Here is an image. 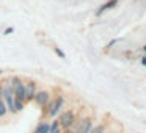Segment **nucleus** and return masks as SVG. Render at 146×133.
<instances>
[{
	"instance_id": "nucleus-8",
	"label": "nucleus",
	"mask_w": 146,
	"mask_h": 133,
	"mask_svg": "<svg viewBox=\"0 0 146 133\" xmlns=\"http://www.w3.org/2000/svg\"><path fill=\"white\" fill-rule=\"evenodd\" d=\"M49 127H50V122H39L35 127L33 133H49Z\"/></svg>"
},
{
	"instance_id": "nucleus-1",
	"label": "nucleus",
	"mask_w": 146,
	"mask_h": 133,
	"mask_svg": "<svg viewBox=\"0 0 146 133\" xmlns=\"http://www.w3.org/2000/svg\"><path fill=\"white\" fill-rule=\"evenodd\" d=\"M58 122H60V127L61 130H68V128H72L74 124L77 120V116H76V111L74 110H64L58 114Z\"/></svg>"
},
{
	"instance_id": "nucleus-10",
	"label": "nucleus",
	"mask_w": 146,
	"mask_h": 133,
	"mask_svg": "<svg viewBox=\"0 0 146 133\" xmlns=\"http://www.w3.org/2000/svg\"><path fill=\"white\" fill-rule=\"evenodd\" d=\"M61 127H60V122H58V119L55 117V119H52V122H50V127H49V133H55L57 130H60Z\"/></svg>"
},
{
	"instance_id": "nucleus-19",
	"label": "nucleus",
	"mask_w": 146,
	"mask_h": 133,
	"mask_svg": "<svg viewBox=\"0 0 146 133\" xmlns=\"http://www.w3.org/2000/svg\"><path fill=\"white\" fill-rule=\"evenodd\" d=\"M143 49H145V52H146V45H145V47H143Z\"/></svg>"
},
{
	"instance_id": "nucleus-2",
	"label": "nucleus",
	"mask_w": 146,
	"mask_h": 133,
	"mask_svg": "<svg viewBox=\"0 0 146 133\" xmlns=\"http://www.w3.org/2000/svg\"><path fill=\"white\" fill-rule=\"evenodd\" d=\"M63 107H64V97L63 95H57V97L52 100V110H50V113H49V119L58 117V114L63 111Z\"/></svg>"
},
{
	"instance_id": "nucleus-18",
	"label": "nucleus",
	"mask_w": 146,
	"mask_h": 133,
	"mask_svg": "<svg viewBox=\"0 0 146 133\" xmlns=\"http://www.w3.org/2000/svg\"><path fill=\"white\" fill-rule=\"evenodd\" d=\"M2 74H3V70H2V69H0V75H2Z\"/></svg>"
},
{
	"instance_id": "nucleus-7",
	"label": "nucleus",
	"mask_w": 146,
	"mask_h": 133,
	"mask_svg": "<svg viewBox=\"0 0 146 133\" xmlns=\"http://www.w3.org/2000/svg\"><path fill=\"white\" fill-rule=\"evenodd\" d=\"M13 95L14 99H19V100H24L25 102V89H24V83L13 89Z\"/></svg>"
},
{
	"instance_id": "nucleus-11",
	"label": "nucleus",
	"mask_w": 146,
	"mask_h": 133,
	"mask_svg": "<svg viewBox=\"0 0 146 133\" xmlns=\"http://www.w3.org/2000/svg\"><path fill=\"white\" fill-rule=\"evenodd\" d=\"M24 107H25V102H24V100H19V99H14V113H19V111H22Z\"/></svg>"
},
{
	"instance_id": "nucleus-12",
	"label": "nucleus",
	"mask_w": 146,
	"mask_h": 133,
	"mask_svg": "<svg viewBox=\"0 0 146 133\" xmlns=\"http://www.w3.org/2000/svg\"><path fill=\"white\" fill-rule=\"evenodd\" d=\"M8 114V108H7V103L2 97H0V117H5Z\"/></svg>"
},
{
	"instance_id": "nucleus-3",
	"label": "nucleus",
	"mask_w": 146,
	"mask_h": 133,
	"mask_svg": "<svg viewBox=\"0 0 146 133\" xmlns=\"http://www.w3.org/2000/svg\"><path fill=\"white\" fill-rule=\"evenodd\" d=\"M24 89H25V103L27 102H33L36 92H38V86H36V82L30 80V82L24 83Z\"/></svg>"
},
{
	"instance_id": "nucleus-6",
	"label": "nucleus",
	"mask_w": 146,
	"mask_h": 133,
	"mask_svg": "<svg viewBox=\"0 0 146 133\" xmlns=\"http://www.w3.org/2000/svg\"><path fill=\"white\" fill-rule=\"evenodd\" d=\"M93 127H94V122H93V117H86L85 122H83V125L80 127V130L77 133H90L93 130Z\"/></svg>"
},
{
	"instance_id": "nucleus-14",
	"label": "nucleus",
	"mask_w": 146,
	"mask_h": 133,
	"mask_svg": "<svg viewBox=\"0 0 146 133\" xmlns=\"http://www.w3.org/2000/svg\"><path fill=\"white\" fill-rule=\"evenodd\" d=\"M54 50H55V53H57L60 58H66V55H64V52H61L58 47H54Z\"/></svg>"
},
{
	"instance_id": "nucleus-9",
	"label": "nucleus",
	"mask_w": 146,
	"mask_h": 133,
	"mask_svg": "<svg viewBox=\"0 0 146 133\" xmlns=\"http://www.w3.org/2000/svg\"><path fill=\"white\" fill-rule=\"evenodd\" d=\"M22 78H21V77H17V75H14V77H11L10 80H8L7 82V85H10L11 86V89H14L16 88V86H19V85H22Z\"/></svg>"
},
{
	"instance_id": "nucleus-5",
	"label": "nucleus",
	"mask_w": 146,
	"mask_h": 133,
	"mask_svg": "<svg viewBox=\"0 0 146 133\" xmlns=\"http://www.w3.org/2000/svg\"><path fill=\"white\" fill-rule=\"evenodd\" d=\"M118 2H119V0H107L104 5H101V7L96 10V16H101L102 13H105V11L111 10V8H115V7L118 5Z\"/></svg>"
},
{
	"instance_id": "nucleus-13",
	"label": "nucleus",
	"mask_w": 146,
	"mask_h": 133,
	"mask_svg": "<svg viewBox=\"0 0 146 133\" xmlns=\"http://www.w3.org/2000/svg\"><path fill=\"white\" fill-rule=\"evenodd\" d=\"M105 130H107V125H105V124H101V125L93 127V130L90 133H105Z\"/></svg>"
},
{
	"instance_id": "nucleus-4",
	"label": "nucleus",
	"mask_w": 146,
	"mask_h": 133,
	"mask_svg": "<svg viewBox=\"0 0 146 133\" xmlns=\"http://www.w3.org/2000/svg\"><path fill=\"white\" fill-rule=\"evenodd\" d=\"M33 102H35L38 107H44V105H47L49 102H50V92L46 91V89H41V91L36 92L35 99H33Z\"/></svg>"
},
{
	"instance_id": "nucleus-16",
	"label": "nucleus",
	"mask_w": 146,
	"mask_h": 133,
	"mask_svg": "<svg viewBox=\"0 0 146 133\" xmlns=\"http://www.w3.org/2000/svg\"><path fill=\"white\" fill-rule=\"evenodd\" d=\"M141 66L146 67V57H141Z\"/></svg>"
},
{
	"instance_id": "nucleus-15",
	"label": "nucleus",
	"mask_w": 146,
	"mask_h": 133,
	"mask_svg": "<svg viewBox=\"0 0 146 133\" xmlns=\"http://www.w3.org/2000/svg\"><path fill=\"white\" fill-rule=\"evenodd\" d=\"M13 32H14V28H13V27H7V28L3 30V35H5V36H8V35H11Z\"/></svg>"
},
{
	"instance_id": "nucleus-17",
	"label": "nucleus",
	"mask_w": 146,
	"mask_h": 133,
	"mask_svg": "<svg viewBox=\"0 0 146 133\" xmlns=\"http://www.w3.org/2000/svg\"><path fill=\"white\" fill-rule=\"evenodd\" d=\"M63 133H74L72 128H68V130H63Z\"/></svg>"
}]
</instances>
